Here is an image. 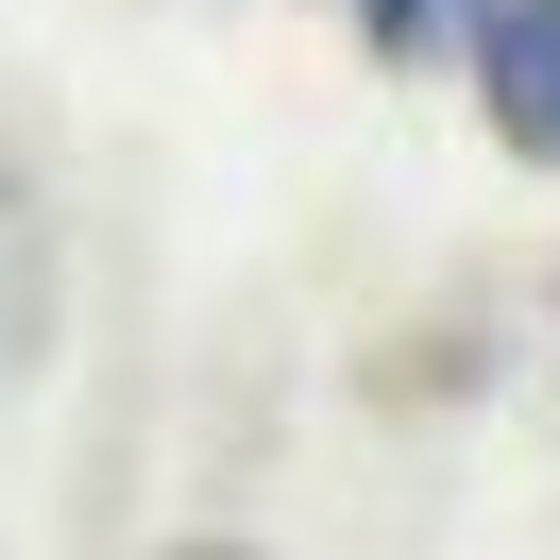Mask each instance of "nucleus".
I'll return each mask as SVG.
<instances>
[{
    "mask_svg": "<svg viewBox=\"0 0 560 560\" xmlns=\"http://www.w3.org/2000/svg\"><path fill=\"white\" fill-rule=\"evenodd\" d=\"M476 69H492V137H510V153H560V0H510Z\"/></svg>",
    "mask_w": 560,
    "mask_h": 560,
    "instance_id": "1",
    "label": "nucleus"
},
{
    "mask_svg": "<svg viewBox=\"0 0 560 560\" xmlns=\"http://www.w3.org/2000/svg\"><path fill=\"white\" fill-rule=\"evenodd\" d=\"M357 18H374V51H424V35H442V0H357Z\"/></svg>",
    "mask_w": 560,
    "mask_h": 560,
    "instance_id": "2",
    "label": "nucleus"
}]
</instances>
